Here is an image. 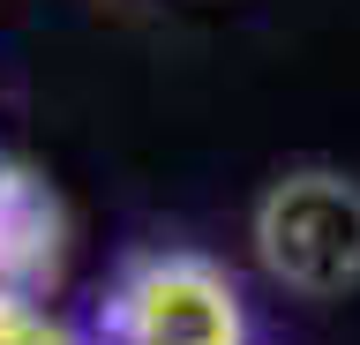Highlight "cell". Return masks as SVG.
Returning a JSON list of instances; mask_svg holds the SVG:
<instances>
[{"label": "cell", "mask_w": 360, "mask_h": 345, "mask_svg": "<svg viewBox=\"0 0 360 345\" xmlns=\"http://www.w3.org/2000/svg\"><path fill=\"white\" fill-rule=\"evenodd\" d=\"M60 203L38 173L0 165V293L45 300V285L60 278Z\"/></svg>", "instance_id": "3957f363"}, {"label": "cell", "mask_w": 360, "mask_h": 345, "mask_svg": "<svg viewBox=\"0 0 360 345\" xmlns=\"http://www.w3.org/2000/svg\"><path fill=\"white\" fill-rule=\"evenodd\" d=\"M98 345H248L240 285L210 255H143L98 308Z\"/></svg>", "instance_id": "7a4b0ae2"}, {"label": "cell", "mask_w": 360, "mask_h": 345, "mask_svg": "<svg viewBox=\"0 0 360 345\" xmlns=\"http://www.w3.org/2000/svg\"><path fill=\"white\" fill-rule=\"evenodd\" d=\"M0 345H83L45 300L30 293H0Z\"/></svg>", "instance_id": "277c9868"}, {"label": "cell", "mask_w": 360, "mask_h": 345, "mask_svg": "<svg viewBox=\"0 0 360 345\" xmlns=\"http://www.w3.org/2000/svg\"><path fill=\"white\" fill-rule=\"evenodd\" d=\"M255 255L300 300H345L360 285V181L308 165L263 188L255 203Z\"/></svg>", "instance_id": "6da1fadb"}]
</instances>
